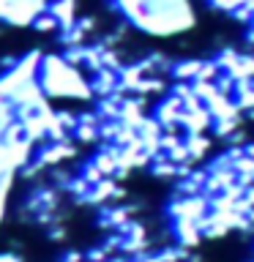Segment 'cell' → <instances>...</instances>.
<instances>
[{"mask_svg":"<svg viewBox=\"0 0 254 262\" xmlns=\"http://www.w3.org/2000/svg\"><path fill=\"white\" fill-rule=\"evenodd\" d=\"M129 28L151 38H175L197 25L194 0H112Z\"/></svg>","mask_w":254,"mask_h":262,"instance_id":"6da1fadb","label":"cell"},{"mask_svg":"<svg viewBox=\"0 0 254 262\" xmlns=\"http://www.w3.org/2000/svg\"><path fill=\"white\" fill-rule=\"evenodd\" d=\"M0 262H22L16 254H0Z\"/></svg>","mask_w":254,"mask_h":262,"instance_id":"7a4b0ae2","label":"cell"}]
</instances>
